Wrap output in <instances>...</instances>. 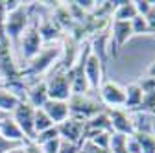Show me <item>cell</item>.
<instances>
[{
  "label": "cell",
  "instance_id": "cell-33",
  "mask_svg": "<svg viewBox=\"0 0 155 153\" xmlns=\"http://www.w3.org/2000/svg\"><path fill=\"white\" fill-rule=\"evenodd\" d=\"M24 146H26V153H43L41 146H37L35 142H24Z\"/></svg>",
  "mask_w": 155,
  "mask_h": 153
},
{
  "label": "cell",
  "instance_id": "cell-22",
  "mask_svg": "<svg viewBox=\"0 0 155 153\" xmlns=\"http://www.w3.org/2000/svg\"><path fill=\"white\" fill-rule=\"evenodd\" d=\"M129 24H131V33H133V35H150L148 22H146L144 17H139V15H137Z\"/></svg>",
  "mask_w": 155,
  "mask_h": 153
},
{
  "label": "cell",
  "instance_id": "cell-9",
  "mask_svg": "<svg viewBox=\"0 0 155 153\" xmlns=\"http://www.w3.org/2000/svg\"><path fill=\"white\" fill-rule=\"evenodd\" d=\"M133 37L131 33V24L129 22H118V21H111L109 26V50L113 52V57H118L122 46Z\"/></svg>",
  "mask_w": 155,
  "mask_h": 153
},
{
  "label": "cell",
  "instance_id": "cell-12",
  "mask_svg": "<svg viewBox=\"0 0 155 153\" xmlns=\"http://www.w3.org/2000/svg\"><path fill=\"white\" fill-rule=\"evenodd\" d=\"M57 133H59V138L63 142L68 144H83V122L76 120V118H67L65 122L57 124Z\"/></svg>",
  "mask_w": 155,
  "mask_h": 153
},
{
  "label": "cell",
  "instance_id": "cell-24",
  "mask_svg": "<svg viewBox=\"0 0 155 153\" xmlns=\"http://www.w3.org/2000/svg\"><path fill=\"white\" fill-rule=\"evenodd\" d=\"M54 138H59V133H57V127H55V125L50 127V129H46V131H43V133H39L33 142H35L37 146H43L45 142H50V140H54Z\"/></svg>",
  "mask_w": 155,
  "mask_h": 153
},
{
  "label": "cell",
  "instance_id": "cell-1",
  "mask_svg": "<svg viewBox=\"0 0 155 153\" xmlns=\"http://www.w3.org/2000/svg\"><path fill=\"white\" fill-rule=\"evenodd\" d=\"M61 41L59 43H52V44H45L41 48V52H39L31 61L26 63V67L21 68V78L24 81H28L30 78H41V76L48 74L55 63L59 61V57H61Z\"/></svg>",
  "mask_w": 155,
  "mask_h": 153
},
{
  "label": "cell",
  "instance_id": "cell-15",
  "mask_svg": "<svg viewBox=\"0 0 155 153\" xmlns=\"http://www.w3.org/2000/svg\"><path fill=\"white\" fill-rule=\"evenodd\" d=\"M48 100H50V98H48V90H46L45 80H35L31 85H28L26 102H28L33 109H43Z\"/></svg>",
  "mask_w": 155,
  "mask_h": 153
},
{
  "label": "cell",
  "instance_id": "cell-8",
  "mask_svg": "<svg viewBox=\"0 0 155 153\" xmlns=\"http://www.w3.org/2000/svg\"><path fill=\"white\" fill-rule=\"evenodd\" d=\"M102 105L107 109H124L126 105V89H122L118 83L114 81H104L98 89Z\"/></svg>",
  "mask_w": 155,
  "mask_h": 153
},
{
  "label": "cell",
  "instance_id": "cell-11",
  "mask_svg": "<svg viewBox=\"0 0 155 153\" xmlns=\"http://www.w3.org/2000/svg\"><path fill=\"white\" fill-rule=\"evenodd\" d=\"M37 21V31L39 35H41V39L45 44H52V43H59L63 39V30L59 28V24H57L54 21L52 15H46V17H35Z\"/></svg>",
  "mask_w": 155,
  "mask_h": 153
},
{
  "label": "cell",
  "instance_id": "cell-4",
  "mask_svg": "<svg viewBox=\"0 0 155 153\" xmlns=\"http://www.w3.org/2000/svg\"><path fill=\"white\" fill-rule=\"evenodd\" d=\"M46 90H48V98L50 100H59V102H68L72 96V90H70V80H68V74L61 68L54 67L48 76H46Z\"/></svg>",
  "mask_w": 155,
  "mask_h": 153
},
{
  "label": "cell",
  "instance_id": "cell-28",
  "mask_svg": "<svg viewBox=\"0 0 155 153\" xmlns=\"http://www.w3.org/2000/svg\"><path fill=\"white\" fill-rule=\"evenodd\" d=\"M126 151L127 153H142L140 144H139L137 138H135V135H131V137L126 138Z\"/></svg>",
  "mask_w": 155,
  "mask_h": 153
},
{
  "label": "cell",
  "instance_id": "cell-17",
  "mask_svg": "<svg viewBox=\"0 0 155 153\" xmlns=\"http://www.w3.org/2000/svg\"><path fill=\"white\" fill-rule=\"evenodd\" d=\"M0 137H4L6 140L15 142V144H24L26 142L21 127L17 125V122L11 116H8V118H4L2 122H0Z\"/></svg>",
  "mask_w": 155,
  "mask_h": 153
},
{
  "label": "cell",
  "instance_id": "cell-30",
  "mask_svg": "<svg viewBox=\"0 0 155 153\" xmlns=\"http://www.w3.org/2000/svg\"><path fill=\"white\" fill-rule=\"evenodd\" d=\"M146 22H148V30H150V35H155V6H151L150 13L144 17Z\"/></svg>",
  "mask_w": 155,
  "mask_h": 153
},
{
  "label": "cell",
  "instance_id": "cell-29",
  "mask_svg": "<svg viewBox=\"0 0 155 153\" xmlns=\"http://www.w3.org/2000/svg\"><path fill=\"white\" fill-rule=\"evenodd\" d=\"M80 153H111L109 149H104V148H98V146H94V144H91V142H83L81 144V151Z\"/></svg>",
  "mask_w": 155,
  "mask_h": 153
},
{
  "label": "cell",
  "instance_id": "cell-26",
  "mask_svg": "<svg viewBox=\"0 0 155 153\" xmlns=\"http://www.w3.org/2000/svg\"><path fill=\"white\" fill-rule=\"evenodd\" d=\"M61 144H63L61 138H54V140H50V142H45V144L41 146V151H43V153H59Z\"/></svg>",
  "mask_w": 155,
  "mask_h": 153
},
{
  "label": "cell",
  "instance_id": "cell-6",
  "mask_svg": "<svg viewBox=\"0 0 155 153\" xmlns=\"http://www.w3.org/2000/svg\"><path fill=\"white\" fill-rule=\"evenodd\" d=\"M105 111L104 105L100 102H94L87 96H76L72 94L70 100H68V112H70V118H76L80 122H87L92 116H96L98 112Z\"/></svg>",
  "mask_w": 155,
  "mask_h": 153
},
{
  "label": "cell",
  "instance_id": "cell-37",
  "mask_svg": "<svg viewBox=\"0 0 155 153\" xmlns=\"http://www.w3.org/2000/svg\"><path fill=\"white\" fill-rule=\"evenodd\" d=\"M151 6H155V0H153V2H151Z\"/></svg>",
  "mask_w": 155,
  "mask_h": 153
},
{
  "label": "cell",
  "instance_id": "cell-20",
  "mask_svg": "<svg viewBox=\"0 0 155 153\" xmlns=\"http://www.w3.org/2000/svg\"><path fill=\"white\" fill-rule=\"evenodd\" d=\"M33 125H35V137L39 133H43L50 127H54L52 120L48 118V114L43 111V109H35V116H33Z\"/></svg>",
  "mask_w": 155,
  "mask_h": 153
},
{
  "label": "cell",
  "instance_id": "cell-10",
  "mask_svg": "<svg viewBox=\"0 0 155 153\" xmlns=\"http://www.w3.org/2000/svg\"><path fill=\"white\" fill-rule=\"evenodd\" d=\"M109 120H111V129L116 135H124V137H131L135 135V127H133V118L129 111L126 109H107Z\"/></svg>",
  "mask_w": 155,
  "mask_h": 153
},
{
  "label": "cell",
  "instance_id": "cell-36",
  "mask_svg": "<svg viewBox=\"0 0 155 153\" xmlns=\"http://www.w3.org/2000/svg\"><path fill=\"white\" fill-rule=\"evenodd\" d=\"M8 116H9V114H4V112H0V122H2L4 118H8Z\"/></svg>",
  "mask_w": 155,
  "mask_h": 153
},
{
  "label": "cell",
  "instance_id": "cell-21",
  "mask_svg": "<svg viewBox=\"0 0 155 153\" xmlns=\"http://www.w3.org/2000/svg\"><path fill=\"white\" fill-rule=\"evenodd\" d=\"M142 153H155V135L153 133H135Z\"/></svg>",
  "mask_w": 155,
  "mask_h": 153
},
{
  "label": "cell",
  "instance_id": "cell-35",
  "mask_svg": "<svg viewBox=\"0 0 155 153\" xmlns=\"http://www.w3.org/2000/svg\"><path fill=\"white\" fill-rule=\"evenodd\" d=\"M148 76H150V78H155V59H153L151 65L148 67Z\"/></svg>",
  "mask_w": 155,
  "mask_h": 153
},
{
  "label": "cell",
  "instance_id": "cell-18",
  "mask_svg": "<svg viewBox=\"0 0 155 153\" xmlns=\"http://www.w3.org/2000/svg\"><path fill=\"white\" fill-rule=\"evenodd\" d=\"M18 103H21V100H18L11 90H8L6 87L0 85V112L9 114V116H11V112L17 109Z\"/></svg>",
  "mask_w": 155,
  "mask_h": 153
},
{
  "label": "cell",
  "instance_id": "cell-5",
  "mask_svg": "<svg viewBox=\"0 0 155 153\" xmlns=\"http://www.w3.org/2000/svg\"><path fill=\"white\" fill-rule=\"evenodd\" d=\"M33 9H35V6H33ZM18 50H21V57L28 63V61H31L33 57L41 52V48L45 46V43H43V39H41V35H39V31H37V21H35V15L31 17V22H30V26L24 30V33L21 35V39H18Z\"/></svg>",
  "mask_w": 155,
  "mask_h": 153
},
{
  "label": "cell",
  "instance_id": "cell-7",
  "mask_svg": "<svg viewBox=\"0 0 155 153\" xmlns=\"http://www.w3.org/2000/svg\"><path fill=\"white\" fill-rule=\"evenodd\" d=\"M33 116H35V109L28 102H21L17 105V109L11 112V118L17 122V125L21 127L22 135L26 142L35 140V125H33Z\"/></svg>",
  "mask_w": 155,
  "mask_h": 153
},
{
  "label": "cell",
  "instance_id": "cell-16",
  "mask_svg": "<svg viewBox=\"0 0 155 153\" xmlns=\"http://www.w3.org/2000/svg\"><path fill=\"white\" fill-rule=\"evenodd\" d=\"M43 111L48 114V118L52 120L54 125L65 122L70 112H68V102H59V100H48L46 105L43 107Z\"/></svg>",
  "mask_w": 155,
  "mask_h": 153
},
{
  "label": "cell",
  "instance_id": "cell-31",
  "mask_svg": "<svg viewBox=\"0 0 155 153\" xmlns=\"http://www.w3.org/2000/svg\"><path fill=\"white\" fill-rule=\"evenodd\" d=\"M80 151H81L80 144H68V142H63L59 149V153H80Z\"/></svg>",
  "mask_w": 155,
  "mask_h": 153
},
{
  "label": "cell",
  "instance_id": "cell-2",
  "mask_svg": "<svg viewBox=\"0 0 155 153\" xmlns=\"http://www.w3.org/2000/svg\"><path fill=\"white\" fill-rule=\"evenodd\" d=\"M33 6H35V2H22V6L18 9L6 15L2 31L11 41V44H17L18 39H21V35L24 33V30L30 26L31 17H33Z\"/></svg>",
  "mask_w": 155,
  "mask_h": 153
},
{
  "label": "cell",
  "instance_id": "cell-3",
  "mask_svg": "<svg viewBox=\"0 0 155 153\" xmlns=\"http://www.w3.org/2000/svg\"><path fill=\"white\" fill-rule=\"evenodd\" d=\"M21 78V67L13 57V44L0 30V85Z\"/></svg>",
  "mask_w": 155,
  "mask_h": 153
},
{
  "label": "cell",
  "instance_id": "cell-14",
  "mask_svg": "<svg viewBox=\"0 0 155 153\" xmlns=\"http://www.w3.org/2000/svg\"><path fill=\"white\" fill-rule=\"evenodd\" d=\"M94 133H113L107 111H102V112L96 114V116H92L91 120L83 122V142L91 135H94Z\"/></svg>",
  "mask_w": 155,
  "mask_h": 153
},
{
  "label": "cell",
  "instance_id": "cell-23",
  "mask_svg": "<svg viewBox=\"0 0 155 153\" xmlns=\"http://www.w3.org/2000/svg\"><path fill=\"white\" fill-rule=\"evenodd\" d=\"M111 135L113 133H94L87 138V142L98 146V148H104V149H109V144H111Z\"/></svg>",
  "mask_w": 155,
  "mask_h": 153
},
{
  "label": "cell",
  "instance_id": "cell-34",
  "mask_svg": "<svg viewBox=\"0 0 155 153\" xmlns=\"http://www.w3.org/2000/svg\"><path fill=\"white\" fill-rule=\"evenodd\" d=\"M8 153H26V146H24V144H21V146H17V148L9 149Z\"/></svg>",
  "mask_w": 155,
  "mask_h": 153
},
{
  "label": "cell",
  "instance_id": "cell-19",
  "mask_svg": "<svg viewBox=\"0 0 155 153\" xmlns=\"http://www.w3.org/2000/svg\"><path fill=\"white\" fill-rule=\"evenodd\" d=\"M142 90L137 83H133L126 89V105L124 109L127 111H139L140 109V103H142Z\"/></svg>",
  "mask_w": 155,
  "mask_h": 153
},
{
  "label": "cell",
  "instance_id": "cell-25",
  "mask_svg": "<svg viewBox=\"0 0 155 153\" xmlns=\"http://www.w3.org/2000/svg\"><path fill=\"white\" fill-rule=\"evenodd\" d=\"M133 4H135V9H137L139 17H146L151 9V0H133Z\"/></svg>",
  "mask_w": 155,
  "mask_h": 153
},
{
  "label": "cell",
  "instance_id": "cell-32",
  "mask_svg": "<svg viewBox=\"0 0 155 153\" xmlns=\"http://www.w3.org/2000/svg\"><path fill=\"white\" fill-rule=\"evenodd\" d=\"M17 146H21V144L9 142V140H6L4 137H0V153H8L9 149H13V148H17Z\"/></svg>",
  "mask_w": 155,
  "mask_h": 153
},
{
  "label": "cell",
  "instance_id": "cell-13",
  "mask_svg": "<svg viewBox=\"0 0 155 153\" xmlns=\"http://www.w3.org/2000/svg\"><path fill=\"white\" fill-rule=\"evenodd\" d=\"M104 68L105 67L100 63V59L91 50V54L87 55L85 67H83V74H85V80H87L91 90H98L100 85L104 83Z\"/></svg>",
  "mask_w": 155,
  "mask_h": 153
},
{
  "label": "cell",
  "instance_id": "cell-27",
  "mask_svg": "<svg viewBox=\"0 0 155 153\" xmlns=\"http://www.w3.org/2000/svg\"><path fill=\"white\" fill-rule=\"evenodd\" d=\"M137 85L140 87L142 92H153V90H155V78H150V76L140 78V80L137 81Z\"/></svg>",
  "mask_w": 155,
  "mask_h": 153
}]
</instances>
